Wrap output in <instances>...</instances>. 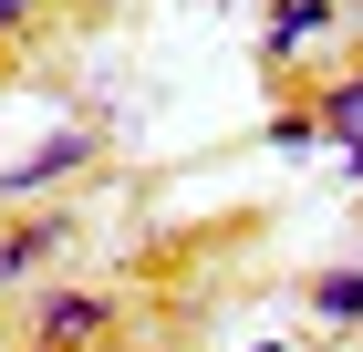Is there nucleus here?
Returning a JSON list of instances; mask_svg holds the SVG:
<instances>
[{
  "mask_svg": "<svg viewBox=\"0 0 363 352\" xmlns=\"http://www.w3.org/2000/svg\"><path fill=\"white\" fill-rule=\"evenodd\" d=\"M94 156V125H52V135L31 145V156H11L0 166V197H31V187H62V176H73V166Z\"/></svg>",
  "mask_w": 363,
  "mask_h": 352,
  "instance_id": "1",
  "label": "nucleus"
},
{
  "mask_svg": "<svg viewBox=\"0 0 363 352\" xmlns=\"http://www.w3.org/2000/svg\"><path fill=\"white\" fill-rule=\"evenodd\" d=\"M322 31H333V0H280V21L259 31V52H270V62H291V52H311Z\"/></svg>",
  "mask_w": 363,
  "mask_h": 352,
  "instance_id": "2",
  "label": "nucleus"
},
{
  "mask_svg": "<svg viewBox=\"0 0 363 352\" xmlns=\"http://www.w3.org/2000/svg\"><path fill=\"white\" fill-rule=\"evenodd\" d=\"M62 239H73V217H31L21 239H0V280H21V270H31V259H52V249H62Z\"/></svg>",
  "mask_w": 363,
  "mask_h": 352,
  "instance_id": "3",
  "label": "nucleus"
},
{
  "mask_svg": "<svg viewBox=\"0 0 363 352\" xmlns=\"http://www.w3.org/2000/svg\"><path fill=\"white\" fill-rule=\"evenodd\" d=\"M94 322H104V300H94V290H52V300H42V342H84Z\"/></svg>",
  "mask_w": 363,
  "mask_h": 352,
  "instance_id": "4",
  "label": "nucleus"
},
{
  "mask_svg": "<svg viewBox=\"0 0 363 352\" xmlns=\"http://www.w3.org/2000/svg\"><path fill=\"white\" fill-rule=\"evenodd\" d=\"M311 311L322 322H363V270H322L311 280Z\"/></svg>",
  "mask_w": 363,
  "mask_h": 352,
  "instance_id": "5",
  "label": "nucleus"
},
{
  "mask_svg": "<svg viewBox=\"0 0 363 352\" xmlns=\"http://www.w3.org/2000/svg\"><path fill=\"white\" fill-rule=\"evenodd\" d=\"M311 114H322V135H363V73H353V83H333Z\"/></svg>",
  "mask_w": 363,
  "mask_h": 352,
  "instance_id": "6",
  "label": "nucleus"
},
{
  "mask_svg": "<svg viewBox=\"0 0 363 352\" xmlns=\"http://www.w3.org/2000/svg\"><path fill=\"white\" fill-rule=\"evenodd\" d=\"M270 145H280V156H311V145H322V125H311V114H280Z\"/></svg>",
  "mask_w": 363,
  "mask_h": 352,
  "instance_id": "7",
  "label": "nucleus"
},
{
  "mask_svg": "<svg viewBox=\"0 0 363 352\" xmlns=\"http://www.w3.org/2000/svg\"><path fill=\"white\" fill-rule=\"evenodd\" d=\"M333 145H342V166H353V176H363V135H333Z\"/></svg>",
  "mask_w": 363,
  "mask_h": 352,
  "instance_id": "8",
  "label": "nucleus"
},
{
  "mask_svg": "<svg viewBox=\"0 0 363 352\" xmlns=\"http://www.w3.org/2000/svg\"><path fill=\"white\" fill-rule=\"evenodd\" d=\"M21 11H31V0H0V31H11V21H21Z\"/></svg>",
  "mask_w": 363,
  "mask_h": 352,
  "instance_id": "9",
  "label": "nucleus"
},
{
  "mask_svg": "<svg viewBox=\"0 0 363 352\" xmlns=\"http://www.w3.org/2000/svg\"><path fill=\"white\" fill-rule=\"evenodd\" d=\"M250 352H280V342H250Z\"/></svg>",
  "mask_w": 363,
  "mask_h": 352,
  "instance_id": "10",
  "label": "nucleus"
}]
</instances>
